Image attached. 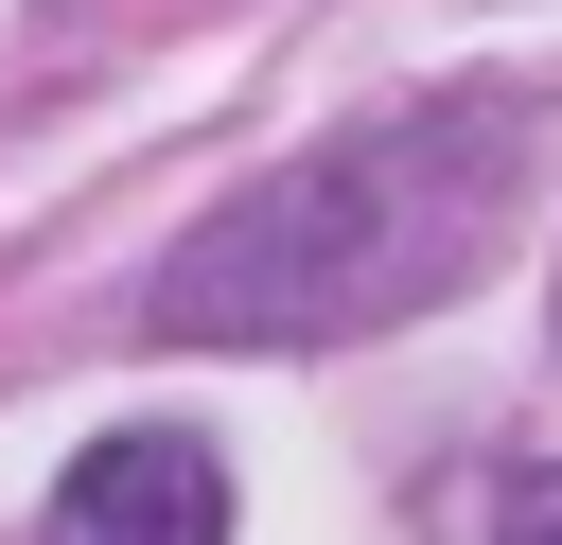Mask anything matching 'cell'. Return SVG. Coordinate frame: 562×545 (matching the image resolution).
Masks as SVG:
<instances>
[{
  "label": "cell",
  "mask_w": 562,
  "mask_h": 545,
  "mask_svg": "<svg viewBox=\"0 0 562 545\" xmlns=\"http://www.w3.org/2000/svg\"><path fill=\"white\" fill-rule=\"evenodd\" d=\"M53 545H228V457L176 440V422H123L70 457L53 492Z\"/></svg>",
  "instance_id": "7a4b0ae2"
},
{
  "label": "cell",
  "mask_w": 562,
  "mask_h": 545,
  "mask_svg": "<svg viewBox=\"0 0 562 545\" xmlns=\"http://www.w3.org/2000/svg\"><path fill=\"white\" fill-rule=\"evenodd\" d=\"M527 176V105L509 88H439V105H386L316 158H281L263 193H228L158 281H140V334L176 352H334V334H386L422 299H457L492 264V211Z\"/></svg>",
  "instance_id": "6da1fadb"
},
{
  "label": "cell",
  "mask_w": 562,
  "mask_h": 545,
  "mask_svg": "<svg viewBox=\"0 0 562 545\" xmlns=\"http://www.w3.org/2000/svg\"><path fill=\"white\" fill-rule=\"evenodd\" d=\"M492 545H562V475H509L492 492Z\"/></svg>",
  "instance_id": "3957f363"
}]
</instances>
